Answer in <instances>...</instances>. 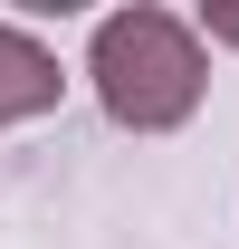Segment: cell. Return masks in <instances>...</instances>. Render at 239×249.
Returning <instances> with one entry per match:
<instances>
[{
	"instance_id": "6da1fadb",
	"label": "cell",
	"mask_w": 239,
	"mask_h": 249,
	"mask_svg": "<svg viewBox=\"0 0 239 249\" xmlns=\"http://www.w3.org/2000/svg\"><path fill=\"white\" fill-rule=\"evenodd\" d=\"M86 77H96L105 124H124V134H172V124L201 115V96H210V48H201L191 19L134 0V10H105V19H96Z\"/></svg>"
},
{
	"instance_id": "7a4b0ae2",
	"label": "cell",
	"mask_w": 239,
	"mask_h": 249,
	"mask_svg": "<svg viewBox=\"0 0 239 249\" xmlns=\"http://www.w3.org/2000/svg\"><path fill=\"white\" fill-rule=\"evenodd\" d=\"M58 96H67L58 48H38L19 19H0V134H10V124H29V115H48Z\"/></svg>"
},
{
	"instance_id": "3957f363",
	"label": "cell",
	"mask_w": 239,
	"mask_h": 249,
	"mask_svg": "<svg viewBox=\"0 0 239 249\" xmlns=\"http://www.w3.org/2000/svg\"><path fill=\"white\" fill-rule=\"evenodd\" d=\"M201 38H220V48H239V10H201Z\"/></svg>"
}]
</instances>
